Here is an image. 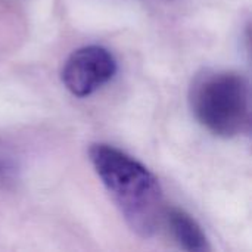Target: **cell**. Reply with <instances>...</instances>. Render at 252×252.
Returning a JSON list of instances; mask_svg holds the SVG:
<instances>
[{"instance_id": "6da1fadb", "label": "cell", "mask_w": 252, "mask_h": 252, "mask_svg": "<svg viewBox=\"0 0 252 252\" xmlns=\"http://www.w3.org/2000/svg\"><path fill=\"white\" fill-rule=\"evenodd\" d=\"M89 159L127 226L140 238H152L165 217L164 193L155 174L106 143L92 145Z\"/></svg>"}, {"instance_id": "7a4b0ae2", "label": "cell", "mask_w": 252, "mask_h": 252, "mask_svg": "<svg viewBox=\"0 0 252 252\" xmlns=\"http://www.w3.org/2000/svg\"><path fill=\"white\" fill-rule=\"evenodd\" d=\"M189 103L198 123L214 136L232 139L250 131V81L239 72L204 71L190 86Z\"/></svg>"}, {"instance_id": "3957f363", "label": "cell", "mask_w": 252, "mask_h": 252, "mask_svg": "<svg viewBox=\"0 0 252 252\" xmlns=\"http://www.w3.org/2000/svg\"><path fill=\"white\" fill-rule=\"evenodd\" d=\"M117 71L118 63L114 55L103 46L90 44L68 56L61 71V80L71 94L87 97L106 86Z\"/></svg>"}, {"instance_id": "277c9868", "label": "cell", "mask_w": 252, "mask_h": 252, "mask_svg": "<svg viewBox=\"0 0 252 252\" xmlns=\"http://www.w3.org/2000/svg\"><path fill=\"white\" fill-rule=\"evenodd\" d=\"M164 221H167L170 232L180 248L192 252L210 251L211 247L205 233L196 220L180 208H171L165 211Z\"/></svg>"}]
</instances>
